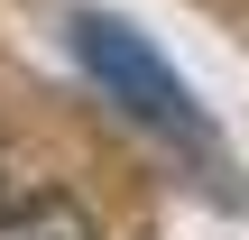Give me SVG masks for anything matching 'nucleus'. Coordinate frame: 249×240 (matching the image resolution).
Here are the masks:
<instances>
[{"label":"nucleus","instance_id":"nucleus-1","mask_svg":"<svg viewBox=\"0 0 249 240\" xmlns=\"http://www.w3.org/2000/svg\"><path fill=\"white\" fill-rule=\"evenodd\" d=\"M74 55H83V74L139 120V129H157V139H176V148H194V157H213V129H203V102L185 92V74L129 28V18H102V9H83L74 18Z\"/></svg>","mask_w":249,"mask_h":240},{"label":"nucleus","instance_id":"nucleus-2","mask_svg":"<svg viewBox=\"0 0 249 240\" xmlns=\"http://www.w3.org/2000/svg\"><path fill=\"white\" fill-rule=\"evenodd\" d=\"M0 240H102L74 194H9L0 203Z\"/></svg>","mask_w":249,"mask_h":240}]
</instances>
